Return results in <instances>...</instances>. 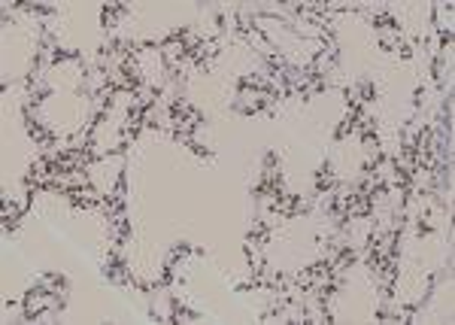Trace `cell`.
<instances>
[{"instance_id": "cell-1", "label": "cell", "mask_w": 455, "mask_h": 325, "mask_svg": "<svg viewBox=\"0 0 455 325\" xmlns=\"http://www.w3.org/2000/svg\"><path fill=\"white\" fill-rule=\"evenodd\" d=\"M125 12H128L125 6H116V9H103V27H112V24L119 21L116 15H125Z\"/></svg>"}]
</instances>
